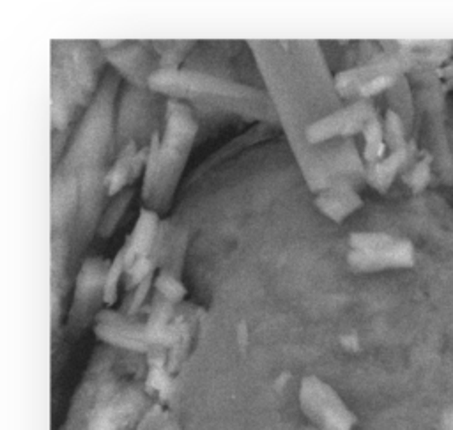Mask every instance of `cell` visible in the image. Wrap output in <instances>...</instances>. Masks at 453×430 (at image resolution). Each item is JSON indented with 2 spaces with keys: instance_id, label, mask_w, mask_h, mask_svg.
Returning a JSON list of instances; mask_svg holds the SVG:
<instances>
[{
  "instance_id": "obj_1",
  "label": "cell",
  "mask_w": 453,
  "mask_h": 430,
  "mask_svg": "<svg viewBox=\"0 0 453 430\" xmlns=\"http://www.w3.org/2000/svg\"><path fill=\"white\" fill-rule=\"evenodd\" d=\"M197 133V122L193 120L190 108L183 103L170 101L167 105V129L165 138L160 144L158 153V177L156 186H163L169 193L170 181L176 183L183 161H186L193 138ZM156 186L153 193L156 195ZM172 190V186H170ZM150 202V200H149Z\"/></svg>"
},
{
  "instance_id": "obj_2",
  "label": "cell",
  "mask_w": 453,
  "mask_h": 430,
  "mask_svg": "<svg viewBox=\"0 0 453 430\" xmlns=\"http://www.w3.org/2000/svg\"><path fill=\"white\" fill-rule=\"evenodd\" d=\"M158 228H160V220H158V213L153 209L143 207L138 214V220L135 223L133 232L124 243V264H126V271L136 262V258L150 257L153 253L154 243H156Z\"/></svg>"
},
{
  "instance_id": "obj_3",
  "label": "cell",
  "mask_w": 453,
  "mask_h": 430,
  "mask_svg": "<svg viewBox=\"0 0 453 430\" xmlns=\"http://www.w3.org/2000/svg\"><path fill=\"white\" fill-rule=\"evenodd\" d=\"M363 105H356V106H349L347 110H340V112H335L331 115L324 117V119L317 120L315 124L307 127V138L308 142L312 144H321L324 140H330L333 136L340 135H352L358 131L360 127V122H358V110Z\"/></svg>"
},
{
  "instance_id": "obj_4",
  "label": "cell",
  "mask_w": 453,
  "mask_h": 430,
  "mask_svg": "<svg viewBox=\"0 0 453 430\" xmlns=\"http://www.w3.org/2000/svg\"><path fill=\"white\" fill-rule=\"evenodd\" d=\"M358 204H360L358 197L345 184H331L315 198V206L319 207V211L333 221H342L352 209H356Z\"/></svg>"
},
{
  "instance_id": "obj_5",
  "label": "cell",
  "mask_w": 453,
  "mask_h": 430,
  "mask_svg": "<svg viewBox=\"0 0 453 430\" xmlns=\"http://www.w3.org/2000/svg\"><path fill=\"white\" fill-rule=\"evenodd\" d=\"M136 151L135 142H127L124 146V149L120 151V154L117 156L113 167L108 170L105 177V184L108 188V195H117L124 186L127 184V181H131V163Z\"/></svg>"
},
{
  "instance_id": "obj_6",
  "label": "cell",
  "mask_w": 453,
  "mask_h": 430,
  "mask_svg": "<svg viewBox=\"0 0 453 430\" xmlns=\"http://www.w3.org/2000/svg\"><path fill=\"white\" fill-rule=\"evenodd\" d=\"M126 273V264H124V246L117 251L113 262H110L108 271H106L105 276V292H103V298H105L106 303H113L117 298V281H119L120 274Z\"/></svg>"
},
{
  "instance_id": "obj_7",
  "label": "cell",
  "mask_w": 453,
  "mask_h": 430,
  "mask_svg": "<svg viewBox=\"0 0 453 430\" xmlns=\"http://www.w3.org/2000/svg\"><path fill=\"white\" fill-rule=\"evenodd\" d=\"M154 287H156V291L160 292L169 303L170 301L183 300L184 294H186V289H184V285L179 281V278L172 276V274L165 269L160 271L158 278L154 280Z\"/></svg>"
},
{
  "instance_id": "obj_8",
  "label": "cell",
  "mask_w": 453,
  "mask_h": 430,
  "mask_svg": "<svg viewBox=\"0 0 453 430\" xmlns=\"http://www.w3.org/2000/svg\"><path fill=\"white\" fill-rule=\"evenodd\" d=\"M154 262L150 257H142V258H136V262L133 264L129 269L126 271L127 274V280H126V289H131L135 285H140L147 276L154 273Z\"/></svg>"
},
{
  "instance_id": "obj_9",
  "label": "cell",
  "mask_w": 453,
  "mask_h": 430,
  "mask_svg": "<svg viewBox=\"0 0 453 430\" xmlns=\"http://www.w3.org/2000/svg\"><path fill=\"white\" fill-rule=\"evenodd\" d=\"M150 281H153V274H150V276H147L145 280H143L142 283H140L138 287H136L135 300H133V310H136V308H138L140 305H142L143 298H145V296H147V291H149V287H150Z\"/></svg>"
}]
</instances>
